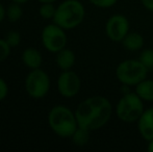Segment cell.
<instances>
[{
    "label": "cell",
    "mask_w": 153,
    "mask_h": 152,
    "mask_svg": "<svg viewBox=\"0 0 153 152\" xmlns=\"http://www.w3.org/2000/svg\"><path fill=\"white\" fill-rule=\"evenodd\" d=\"M135 93L143 101H153V80H142L135 85Z\"/></svg>",
    "instance_id": "14"
},
{
    "label": "cell",
    "mask_w": 153,
    "mask_h": 152,
    "mask_svg": "<svg viewBox=\"0 0 153 152\" xmlns=\"http://www.w3.org/2000/svg\"><path fill=\"white\" fill-rule=\"evenodd\" d=\"M113 106L103 96H92L79 103L75 110L79 127L93 131L102 128L111 120Z\"/></svg>",
    "instance_id": "1"
},
{
    "label": "cell",
    "mask_w": 153,
    "mask_h": 152,
    "mask_svg": "<svg viewBox=\"0 0 153 152\" xmlns=\"http://www.w3.org/2000/svg\"><path fill=\"white\" fill-rule=\"evenodd\" d=\"M5 41L7 42V44L10 45V47H17L19 46L21 42V35L16 30H12L6 35L5 37Z\"/></svg>",
    "instance_id": "19"
},
{
    "label": "cell",
    "mask_w": 153,
    "mask_h": 152,
    "mask_svg": "<svg viewBox=\"0 0 153 152\" xmlns=\"http://www.w3.org/2000/svg\"><path fill=\"white\" fill-rule=\"evenodd\" d=\"M13 2H16V3H19V4H24L26 2H28L29 0H12Z\"/></svg>",
    "instance_id": "26"
},
{
    "label": "cell",
    "mask_w": 153,
    "mask_h": 152,
    "mask_svg": "<svg viewBox=\"0 0 153 152\" xmlns=\"http://www.w3.org/2000/svg\"><path fill=\"white\" fill-rule=\"evenodd\" d=\"M122 45L126 50L139 51L144 46V38L139 33H128L123 39Z\"/></svg>",
    "instance_id": "13"
},
{
    "label": "cell",
    "mask_w": 153,
    "mask_h": 152,
    "mask_svg": "<svg viewBox=\"0 0 153 152\" xmlns=\"http://www.w3.org/2000/svg\"><path fill=\"white\" fill-rule=\"evenodd\" d=\"M81 81L79 76L74 71H62L57 79V90L65 98H73L79 93Z\"/></svg>",
    "instance_id": "8"
},
{
    "label": "cell",
    "mask_w": 153,
    "mask_h": 152,
    "mask_svg": "<svg viewBox=\"0 0 153 152\" xmlns=\"http://www.w3.org/2000/svg\"><path fill=\"white\" fill-rule=\"evenodd\" d=\"M8 94V85L3 78L0 77V101L5 99Z\"/></svg>",
    "instance_id": "22"
},
{
    "label": "cell",
    "mask_w": 153,
    "mask_h": 152,
    "mask_svg": "<svg viewBox=\"0 0 153 152\" xmlns=\"http://www.w3.org/2000/svg\"><path fill=\"white\" fill-rule=\"evenodd\" d=\"M139 132L147 142L153 140V108L145 110L137 120Z\"/></svg>",
    "instance_id": "10"
},
{
    "label": "cell",
    "mask_w": 153,
    "mask_h": 152,
    "mask_svg": "<svg viewBox=\"0 0 153 152\" xmlns=\"http://www.w3.org/2000/svg\"><path fill=\"white\" fill-rule=\"evenodd\" d=\"M22 15L23 10L21 7V4L16 3V2H13L6 8V17L10 22H17L18 20H20Z\"/></svg>",
    "instance_id": "16"
},
{
    "label": "cell",
    "mask_w": 153,
    "mask_h": 152,
    "mask_svg": "<svg viewBox=\"0 0 153 152\" xmlns=\"http://www.w3.org/2000/svg\"><path fill=\"white\" fill-rule=\"evenodd\" d=\"M148 69L139 59H125L118 65L116 76L124 85H137L146 79Z\"/></svg>",
    "instance_id": "5"
},
{
    "label": "cell",
    "mask_w": 153,
    "mask_h": 152,
    "mask_svg": "<svg viewBox=\"0 0 153 152\" xmlns=\"http://www.w3.org/2000/svg\"><path fill=\"white\" fill-rule=\"evenodd\" d=\"M56 65L59 66V68L62 71H67L70 70L71 68L74 66L75 64V54L72 50L66 48L59 50L56 53Z\"/></svg>",
    "instance_id": "12"
},
{
    "label": "cell",
    "mask_w": 153,
    "mask_h": 152,
    "mask_svg": "<svg viewBox=\"0 0 153 152\" xmlns=\"http://www.w3.org/2000/svg\"><path fill=\"white\" fill-rule=\"evenodd\" d=\"M26 92L33 99L44 98L50 90V78L45 71L39 69L31 70L25 79Z\"/></svg>",
    "instance_id": "6"
},
{
    "label": "cell",
    "mask_w": 153,
    "mask_h": 152,
    "mask_svg": "<svg viewBox=\"0 0 153 152\" xmlns=\"http://www.w3.org/2000/svg\"><path fill=\"white\" fill-rule=\"evenodd\" d=\"M139 61L148 69L153 70V49H145L141 52Z\"/></svg>",
    "instance_id": "18"
},
{
    "label": "cell",
    "mask_w": 153,
    "mask_h": 152,
    "mask_svg": "<svg viewBox=\"0 0 153 152\" xmlns=\"http://www.w3.org/2000/svg\"><path fill=\"white\" fill-rule=\"evenodd\" d=\"M48 124L52 131L61 138H71L78 127L75 112L65 105H55L48 114Z\"/></svg>",
    "instance_id": "2"
},
{
    "label": "cell",
    "mask_w": 153,
    "mask_h": 152,
    "mask_svg": "<svg viewBox=\"0 0 153 152\" xmlns=\"http://www.w3.org/2000/svg\"><path fill=\"white\" fill-rule=\"evenodd\" d=\"M129 33V21L123 15H114L109 17L105 24V33L113 42H122Z\"/></svg>",
    "instance_id": "9"
},
{
    "label": "cell",
    "mask_w": 153,
    "mask_h": 152,
    "mask_svg": "<svg viewBox=\"0 0 153 152\" xmlns=\"http://www.w3.org/2000/svg\"><path fill=\"white\" fill-rule=\"evenodd\" d=\"M38 1H40L41 3H53L56 0H38Z\"/></svg>",
    "instance_id": "27"
},
{
    "label": "cell",
    "mask_w": 153,
    "mask_h": 152,
    "mask_svg": "<svg viewBox=\"0 0 153 152\" xmlns=\"http://www.w3.org/2000/svg\"><path fill=\"white\" fill-rule=\"evenodd\" d=\"M85 16V6L79 0H65L56 7L53 22L65 30H70L80 25Z\"/></svg>",
    "instance_id": "3"
},
{
    "label": "cell",
    "mask_w": 153,
    "mask_h": 152,
    "mask_svg": "<svg viewBox=\"0 0 153 152\" xmlns=\"http://www.w3.org/2000/svg\"><path fill=\"white\" fill-rule=\"evenodd\" d=\"M72 142L74 145L78 147H83L89 143L90 140V130L82 127H77V129L74 131V133L71 136Z\"/></svg>",
    "instance_id": "15"
},
{
    "label": "cell",
    "mask_w": 153,
    "mask_h": 152,
    "mask_svg": "<svg viewBox=\"0 0 153 152\" xmlns=\"http://www.w3.org/2000/svg\"><path fill=\"white\" fill-rule=\"evenodd\" d=\"M142 4L145 8H147L148 10L153 12V0H141Z\"/></svg>",
    "instance_id": "23"
},
{
    "label": "cell",
    "mask_w": 153,
    "mask_h": 152,
    "mask_svg": "<svg viewBox=\"0 0 153 152\" xmlns=\"http://www.w3.org/2000/svg\"><path fill=\"white\" fill-rule=\"evenodd\" d=\"M41 39L45 49L53 53H57L64 49L68 41L65 29L55 23L48 24L43 28Z\"/></svg>",
    "instance_id": "7"
},
{
    "label": "cell",
    "mask_w": 153,
    "mask_h": 152,
    "mask_svg": "<svg viewBox=\"0 0 153 152\" xmlns=\"http://www.w3.org/2000/svg\"><path fill=\"white\" fill-rule=\"evenodd\" d=\"M5 16H6V10L4 8V6L0 3V22H2V21L4 20Z\"/></svg>",
    "instance_id": "24"
},
{
    "label": "cell",
    "mask_w": 153,
    "mask_h": 152,
    "mask_svg": "<svg viewBox=\"0 0 153 152\" xmlns=\"http://www.w3.org/2000/svg\"><path fill=\"white\" fill-rule=\"evenodd\" d=\"M147 150L149 152H153V140L148 142V146H147Z\"/></svg>",
    "instance_id": "25"
},
{
    "label": "cell",
    "mask_w": 153,
    "mask_h": 152,
    "mask_svg": "<svg viewBox=\"0 0 153 152\" xmlns=\"http://www.w3.org/2000/svg\"><path fill=\"white\" fill-rule=\"evenodd\" d=\"M56 7L53 5V3H41L39 8V14L44 19H53L54 18Z\"/></svg>",
    "instance_id": "17"
},
{
    "label": "cell",
    "mask_w": 153,
    "mask_h": 152,
    "mask_svg": "<svg viewBox=\"0 0 153 152\" xmlns=\"http://www.w3.org/2000/svg\"><path fill=\"white\" fill-rule=\"evenodd\" d=\"M22 62L27 68L31 70L41 68L43 63V57L41 52L36 48H26L22 53Z\"/></svg>",
    "instance_id": "11"
},
{
    "label": "cell",
    "mask_w": 153,
    "mask_h": 152,
    "mask_svg": "<svg viewBox=\"0 0 153 152\" xmlns=\"http://www.w3.org/2000/svg\"><path fill=\"white\" fill-rule=\"evenodd\" d=\"M143 100L135 93H125L116 105V115L125 123L137 122L144 113Z\"/></svg>",
    "instance_id": "4"
},
{
    "label": "cell",
    "mask_w": 153,
    "mask_h": 152,
    "mask_svg": "<svg viewBox=\"0 0 153 152\" xmlns=\"http://www.w3.org/2000/svg\"><path fill=\"white\" fill-rule=\"evenodd\" d=\"M93 5L101 8H108L114 6L117 3L118 0H89Z\"/></svg>",
    "instance_id": "21"
},
{
    "label": "cell",
    "mask_w": 153,
    "mask_h": 152,
    "mask_svg": "<svg viewBox=\"0 0 153 152\" xmlns=\"http://www.w3.org/2000/svg\"><path fill=\"white\" fill-rule=\"evenodd\" d=\"M10 48L12 47L7 44L5 39H0V63L4 62L10 56Z\"/></svg>",
    "instance_id": "20"
}]
</instances>
